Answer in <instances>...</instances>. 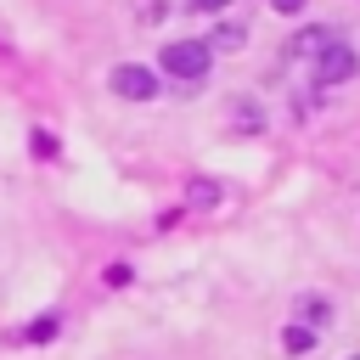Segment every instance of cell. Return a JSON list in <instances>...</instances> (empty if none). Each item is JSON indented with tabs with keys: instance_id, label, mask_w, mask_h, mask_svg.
<instances>
[{
	"instance_id": "obj_11",
	"label": "cell",
	"mask_w": 360,
	"mask_h": 360,
	"mask_svg": "<svg viewBox=\"0 0 360 360\" xmlns=\"http://www.w3.org/2000/svg\"><path fill=\"white\" fill-rule=\"evenodd\" d=\"M219 6H231V0H191V11H219Z\"/></svg>"
},
{
	"instance_id": "obj_7",
	"label": "cell",
	"mask_w": 360,
	"mask_h": 360,
	"mask_svg": "<svg viewBox=\"0 0 360 360\" xmlns=\"http://www.w3.org/2000/svg\"><path fill=\"white\" fill-rule=\"evenodd\" d=\"M326 298H304V326H326Z\"/></svg>"
},
{
	"instance_id": "obj_1",
	"label": "cell",
	"mask_w": 360,
	"mask_h": 360,
	"mask_svg": "<svg viewBox=\"0 0 360 360\" xmlns=\"http://www.w3.org/2000/svg\"><path fill=\"white\" fill-rule=\"evenodd\" d=\"M208 45L202 39H174V45H163V56H158V68H169L174 79H202L208 73Z\"/></svg>"
},
{
	"instance_id": "obj_4",
	"label": "cell",
	"mask_w": 360,
	"mask_h": 360,
	"mask_svg": "<svg viewBox=\"0 0 360 360\" xmlns=\"http://www.w3.org/2000/svg\"><path fill=\"white\" fill-rule=\"evenodd\" d=\"M332 39H338V28H321V22H315V28L292 34V56H321V51H326Z\"/></svg>"
},
{
	"instance_id": "obj_10",
	"label": "cell",
	"mask_w": 360,
	"mask_h": 360,
	"mask_svg": "<svg viewBox=\"0 0 360 360\" xmlns=\"http://www.w3.org/2000/svg\"><path fill=\"white\" fill-rule=\"evenodd\" d=\"M270 6H276V11H287V17H292V11H304V6H309V0H270Z\"/></svg>"
},
{
	"instance_id": "obj_2",
	"label": "cell",
	"mask_w": 360,
	"mask_h": 360,
	"mask_svg": "<svg viewBox=\"0 0 360 360\" xmlns=\"http://www.w3.org/2000/svg\"><path fill=\"white\" fill-rule=\"evenodd\" d=\"M354 68H360V56H354L343 39H332V45L315 56V79H321V84H343V79H354Z\"/></svg>"
},
{
	"instance_id": "obj_5",
	"label": "cell",
	"mask_w": 360,
	"mask_h": 360,
	"mask_svg": "<svg viewBox=\"0 0 360 360\" xmlns=\"http://www.w3.org/2000/svg\"><path fill=\"white\" fill-rule=\"evenodd\" d=\"M309 343H315V326H304V321H292V326L281 332V349H287V354H304Z\"/></svg>"
},
{
	"instance_id": "obj_8",
	"label": "cell",
	"mask_w": 360,
	"mask_h": 360,
	"mask_svg": "<svg viewBox=\"0 0 360 360\" xmlns=\"http://www.w3.org/2000/svg\"><path fill=\"white\" fill-rule=\"evenodd\" d=\"M22 338H28V343H45V338H56V315H39V321H34Z\"/></svg>"
},
{
	"instance_id": "obj_6",
	"label": "cell",
	"mask_w": 360,
	"mask_h": 360,
	"mask_svg": "<svg viewBox=\"0 0 360 360\" xmlns=\"http://www.w3.org/2000/svg\"><path fill=\"white\" fill-rule=\"evenodd\" d=\"M242 39H248V28H242V22H225V28H214V45H219V51H236Z\"/></svg>"
},
{
	"instance_id": "obj_9",
	"label": "cell",
	"mask_w": 360,
	"mask_h": 360,
	"mask_svg": "<svg viewBox=\"0 0 360 360\" xmlns=\"http://www.w3.org/2000/svg\"><path fill=\"white\" fill-rule=\"evenodd\" d=\"M163 11H169L163 0H141V17H163Z\"/></svg>"
},
{
	"instance_id": "obj_3",
	"label": "cell",
	"mask_w": 360,
	"mask_h": 360,
	"mask_svg": "<svg viewBox=\"0 0 360 360\" xmlns=\"http://www.w3.org/2000/svg\"><path fill=\"white\" fill-rule=\"evenodd\" d=\"M112 90H118L124 101H146V96H158V73L141 68V62H118V68H112Z\"/></svg>"
}]
</instances>
